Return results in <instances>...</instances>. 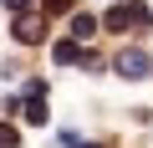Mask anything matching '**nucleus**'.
<instances>
[{
	"mask_svg": "<svg viewBox=\"0 0 153 148\" xmlns=\"http://www.w3.org/2000/svg\"><path fill=\"white\" fill-rule=\"evenodd\" d=\"M0 148H21V133H16V128H5V123H0Z\"/></svg>",
	"mask_w": 153,
	"mask_h": 148,
	"instance_id": "nucleus-6",
	"label": "nucleus"
},
{
	"mask_svg": "<svg viewBox=\"0 0 153 148\" xmlns=\"http://www.w3.org/2000/svg\"><path fill=\"white\" fill-rule=\"evenodd\" d=\"M26 118H31V123H46V107H41V97H31V102H26Z\"/></svg>",
	"mask_w": 153,
	"mask_h": 148,
	"instance_id": "nucleus-7",
	"label": "nucleus"
},
{
	"mask_svg": "<svg viewBox=\"0 0 153 148\" xmlns=\"http://www.w3.org/2000/svg\"><path fill=\"white\" fill-rule=\"evenodd\" d=\"M76 148H97V143H76Z\"/></svg>",
	"mask_w": 153,
	"mask_h": 148,
	"instance_id": "nucleus-10",
	"label": "nucleus"
},
{
	"mask_svg": "<svg viewBox=\"0 0 153 148\" xmlns=\"http://www.w3.org/2000/svg\"><path fill=\"white\" fill-rule=\"evenodd\" d=\"M56 61H82V51H76V41H56Z\"/></svg>",
	"mask_w": 153,
	"mask_h": 148,
	"instance_id": "nucleus-5",
	"label": "nucleus"
},
{
	"mask_svg": "<svg viewBox=\"0 0 153 148\" xmlns=\"http://www.w3.org/2000/svg\"><path fill=\"white\" fill-rule=\"evenodd\" d=\"M117 71H123L128 82H143L148 71H153V61H148V51H133V46H128V51L117 56Z\"/></svg>",
	"mask_w": 153,
	"mask_h": 148,
	"instance_id": "nucleus-2",
	"label": "nucleus"
},
{
	"mask_svg": "<svg viewBox=\"0 0 153 148\" xmlns=\"http://www.w3.org/2000/svg\"><path fill=\"white\" fill-rule=\"evenodd\" d=\"M46 10H51V16H66V10H71V0H46Z\"/></svg>",
	"mask_w": 153,
	"mask_h": 148,
	"instance_id": "nucleus-8",
	"label": "nucleus"
},
{
	"mask_svg": "<svg viewBox=\"0 0 153 148\" xmlns=\"http://www.w3.org/2000/svg\"><path fill=\"white\" fill-rule=\"evenodd\" d=\"M102 26L107 31H148V5H143V0H117Z\"/></svg>",
	"mask_w": 153,
	"mask_h": 148,
	"instance_id": "nucleus-1",
	"label": "nucleus"
},
{
	"mask_svg": "<svg viewBox=\"0 0 153 148\" xmlns=\"http://www.w3.org/2000/svg\"><path fill=\"white\" fill-rule=\"evenodd\" d=\"M41 36H46V31H41V21H36V16H21V21H16V41H26V46H36Z\"/></svg>",
	"mask_w": 153,
	"mask_h": 148,
	"instance_id": "nucleus-3",
	"label": "nucleus"
},
{
	"mask_svg": "<svg viewBox=\"0 0 153 148\" xmlns=\"http://www.w3.org/2000/svg\"><path fill=\"white\" fill-rule=\"evenodd\" d=\"M97 26H102L97 16H71V41H87V36H92Z\"/></svg>",
	"mask_w": 153,
	"mask_h": 148,
	"instance_id": "nucleus-4",
	"label": "nucleus"
},
{
	"mask_svg": "<svg viewBox=\"0 0 153 148\" xmlns=\"http://www.w3.org/2000/svg\"><path fill=\"white\" fill-rule=\"evenodd\" d=\"M5 10H16V16H26V10H31V0H5Z\"/></svg>",
	"mask_w": 153,
	"mask_h": 148,
	"instance_id": "nucleus-9",
	"label": "nucleus"
}]
</instances>
